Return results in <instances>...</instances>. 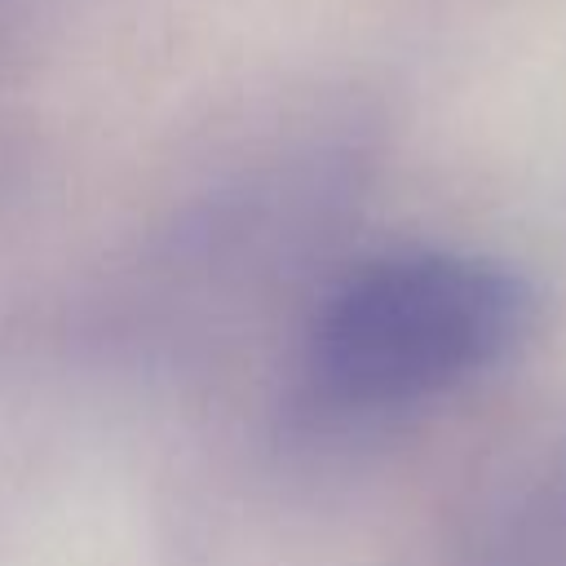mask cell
Masks as SVG:
<instances>
[{
	"instance_id": "1",
	"label": "cell",
	"mask_w": 566,
	"mask_h": 566,
	"mask_svg": "<svg viewBox=\"0 0 566 566\" xmlns=\"http://www.w3.org/2000/svg\"><path fill=\"white\" fill-rule=\"evenodd\" d=\"M531 283L491 256L398 252L349 274L314 323L310 407L367 420L442 398L531 336Z\"/></svg>"
},
{
	"instance_id": "2",
	"label": "cell",
	"mask_w": 566,
	"mask_h": 566,
	"mask_svg": "<svg viewBox=\"0 0 566 566\" xmlns=\"http://www.w3.org/2000/svg\"><path fill=\"white\" fill-rule=\"evenodd\" d=\"M509 553L513 566H566V464L553 469L526 500Z\"/></svg>"
}]
</instances>
